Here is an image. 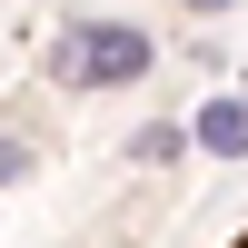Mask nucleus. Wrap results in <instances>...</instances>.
<instances>
[{"label": "nucleus", "instance_id": "nucleus-1", "mask_svg": "<svg viewBox=\"0 0 248 248\" xmlns=\"http://www.w3.org/2000/svg\"><path fill=\"white\" fill-rule=\"evenodd\" d=\"M60 90H119V79L149 70V30H129V20H90V30L60 40Z\"/></svg>", "mask_w": 248, "mask_h": 248}, {"label": "nucleus", "instance_id": "nucleus-2", "mask_svg": "<svg viewBox=\"0 0 248 248\" xmlns=\"http://www.w3.org/2000/svg\"><path fill=\"white\" fill-rule=\"evenodd\" d=\"M199 149L209 159H248V99H209L199 109Z\"/></svg>", "mask_w": 248, "mask_h": 248}, {"label": "nucleus", "instance_id": "nucleus-4", "mask_svg": "<svg viewBox=\"0 0 248 248\" xmlns=\"http://www.w3.org/2000/svg\"><path fill=\"white\" fill-rule=\"evenodd\" d=\"M238 248H248V238H238Z\"/></svg>", "mask_w": 248, "mask_h": 248}, {"label": "nucleus", "instance_id": "nucleus-3", "mask_svg": "<svg viewBox=\"0 0 248 248\" xmlns=\"http://www.w3.org/2000/svg\"><path fill=\"white\" fill-rule=\"evenodd\" d=\"M189 10H199V20H209V10H238V0H189Z\"/></svg>", "mask_w": 248, "mask_h": 248}]
</instances>
